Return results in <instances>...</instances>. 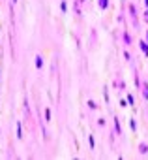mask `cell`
<instances>
[{
    "label": "cell",
    "mask_w": 148,
    "mask_h": 160,
    "mask_svg": "<svg viewBox=\"0 0 148 160\" xmlns=\"http://www.w3.org/2000/svg\"><path fill=\"white\" fill-rule=\"evenodd\" d=\"M139 153H141V154H146V153H148V143H144V141L139 143Z\"/></svg>",
    "instance_id": "cell-2"
},
{
    "label": "cell",
    "mask_w": 148,
    "mask_h": 160,
    "mask_svg": "<svg viewBox=\"0 0 148 160\" xmlns=\"http://www.w3.org/2000/svg\"><path fill=\"white\" fill-rule=\"evenodd\" d=\"M146 42H148V30H146Z\"/></svg>",
    "instance_id": "cell-15"
},
{
    "label": "cell",
    "mask_w": 148,
    "mask_h": 160,
    "mask_svg": "<svg viewBox=\"0 0 148 160\" xmlns=\"http://www.w3.org/2000/svg\"><path fill=\"white\" fill-rule=\"evenodd\" d=\"M13 2H17V0H13Z\"/></svg>",
    "instance_id": "cell-16"
},
{
    "label": "cell",
    "mask_w": 148,
    "mask_h": 160,
    "mask_svg": "<svg viewBox=\"0 0 148 160\" xmlns=\"http://www.w3.org/2000/svg\"><path fill=\"white\" fill-rule=\"evenodd\" d=\"M139 47H141L142 53H144V56H148V42H146V40H141V42H139Z\"/></svg>",
    "instance_id": "cell-1"
},
{
    "label": "cell",
    "mask_w": 148,
    "mask_h": 160,
    "mask_svg": "<svg viewBox=\"0 0 148 160\" xmlns=\"http://www.w3.org/2000/svg\"><path fill=\"white\" fill-rule=\"evenodd\" d=\"M88 106H90V109H98V106H96V102H88Z\"/></svg>",
    "instance_id": "cell-11"
},
{
    "label": "cell",
    "mask_w": 148,
    "mask_h": 160,
    "mask_svg": "<svg viewBox=\"0 0 148 160\" xmlns=\"http://www.w3.org/2000/svg\"><path fill=\"white\" fill-rule=\"evenodd\" d=\"M60 9H62V12H66V9H68V6H66V2H60Z\"/></svg>",
    "instance_id": "cell-12"
},
{
    "label": "cell",
    "mask_w": 148,
    "mask_h": 160,
    "mask_svg": "<svg viewBox=\"0 0 148 160\" xmlns=\"http://www.w3.org/2000/svg\"><path fill=\"white\" fill-rule=\"evenodd\" d=\"M127 104H129V106H135V98H133V94H127Z\"/></svg>",
    "instance_id": "cell-7"
},
{
    "label": "cell",
    "mask_w": 148,
    "mask_h": 160,
    "mask_svg": "<svg viewBox=\"0 0 148 160\" xmlns=\"http://www.w3.org/2000/svg\"><path fill=\"white\" fill-rule=\"evenodd\" d=\"M142 87V98H144V100H148V85L144 83V85H141Z\"/></svg>",
    "instance_id": "cell-4"
},
{
    "label": "cell",
    "mask_w": 148,
    "mask_h": 160,
    "mask_svg": "<svg viewBox=\"0 0 148 160\" xmlns=\"http://www.w3.org/2000/svg\"><path fill=\"white\" fill-rule=\"evenodd\" d=\"M17 136H19V138H23V132H21V125H19V122H17Z\"/></svg>",
    "instance_id": "cell-9"
},
{
    "label": "cell",
    "mask_w": 148,
    "mask_h": 160,
    "mask_svg": "<svg viewBox=\"0 0 148 160\" xmlns=\"http://www.w3.org/2000/svg\"><path fill=\"white\" fill-rule=\"evenodd\" d=\"M98 4H99V8H101V9L109 8V0H98Z\"/></svg>",
    "instance_id": "cell-5"
},
{
    "label": "cell",
    "mask_w": 148,
    "mask_h": 160,
    "mask_svg": "<svg viewBox=\"0 0 148 160\" xmlns=\"http://www.w3.org/2000/svg\"><path fill=\"white\" fill-rule=\"evenodd\" d=\"M142 19H144V23H148V8H146V12H144V15H142Z\"/></svg>",
    "instance_id": "cell-13"
},
{
    "label": "cell",
    "mask_w": 148,
    "mask_h": 160,
    "mask_svg": "<svg viewBox=\"0 0 148 160\" xmlns=\"http://www.w3.org/2000/svg\"><path fill=\"white\" fill-rule=\"evenodd\" d=\"M124 42H126L127 45H129V43H131V38H129V36H127V34H124Z\"/></svg>",
    "instance_id": "cell-10"
},
{
    "label": "cell",
    "mask_w": 148,
    "mask_h": 160,
    "mask_svg": "<svg viewBox=\"0 0 148 160\" xmlns=\"http://www.w3.org/2000/svg\"><path fill=\"white\" fill-rule=\"evenodd\" d=\"M129 126H131V130H137V122H135V119H131V121H129Z\"/></svg>",
    "instance_id": "cell-8"
},
{
    "label": "cell",
    "mask_w": 148,
    "mask_h": 160,
    "mask_svg": "<svg viewBox=\"0 0 148 160\" xmlns=\"http://www.w3.org/2000/svg\"><path fill=\"white\" fill-rule=\"evenodd\" d=\"M144 6H146V8H148V0H144Z\"/></svg>",
    "instance_id": "cell-14"
},
{
    "label": "cell",
    "mask_w": 148,
    "mask_h": 160,
    "mask_svg": "<svg viewBox=\"0 0 148 160\" xmlns=\"http://www.w3.org/2000/svg\"><path fill=\"white\" fill-rule=\"evenodd\" d=\"M114 128H116V132L122 134V126H120V119H116L114 117Z\"/></svg>",
    "instance_id": "cell-3"
},
{
    "label": "cell",
    "mask_w": 148,
    "mask_h": 160,
    "mask_svg": "<svg viewBox=\"0 0 148 160\" xmlns=\"http://www.w3.org/2000/svg\"><path fill=\"white\" fill-rule=\"evenodd\" d=\"M41 66H43V59H41V56H36V68H41Z\"/></svg>",
    "instance_id": "cell-6"
}]
</instances>
